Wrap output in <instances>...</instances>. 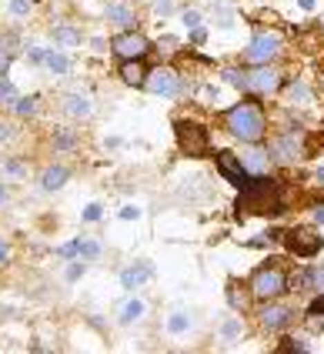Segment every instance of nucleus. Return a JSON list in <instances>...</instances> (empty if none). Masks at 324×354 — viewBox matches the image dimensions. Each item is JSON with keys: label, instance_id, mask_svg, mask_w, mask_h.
<instances>
[{"label": "nucleus", "instance_id": "1", "mask_svg": "<svg viewBox=\"0 0 324 354\" xmlns=\"http://www.w3.org/2000/svg\"><path fill=\"white\" fill-rule=\"evenodd\" d=\"M238 207L251 211V214H278L284 207V194L274 180H247L241 187Z\"/></svg>", "mask_w": 324, "mask_h": 354}, {"label": "nucleus", "instance_id": "2", "mask_svg": "<svg viewBox=\"0 0 324 354\" xmlns=\"http://www.w3.org/2000/svg\"><path fill=\"white\" fill-rule=\"evenodd\" d=\"M224 124L244 144H258L264 138V111L258 104H238V107H231L224 114Z\"/></svg>", "mask_w": 324, "mask_h": 354}, {"label": "nucleus", "instance_id": "3", "mask_svg": "<svg viewBox=\"0 0 324 354\" xmlns=\"http://www.w3.org/2000/svg\"><path fill=\"white\" fill-rule=\"evenodd\" d=\"M284 291H287V274H284L281 268L267 264V268H258V271L251 274V297L274 301V297L284 295Z\"/></svg>", "mask_w": 324, "mask_h": 354}, {"label": "nucleus", "instance_id": "4", "mask_svg": "<svg viewBox=\"0 0 324 354\" xmlns=\"http://www.w3.org/2000/svg\"><path fill=\"white\" fill-rule=\"evenodd\" d=\"M174 134H178V144H181V154H187V158H204L207 147H211L207 127L194 124V120H178L174 124Z\"/></svg>", "mask_w": 324, "mask_h": 354}, {"label": "nucleus", "instance_id": "5", "mask_svg": "<svg viewBox=\"0 0 324 354\" xmlns=\"http://www.w3.org/2000/svg\"><path fill=\"white\" fill-rule=\"evenodd\" d=\"M281 54V37L278 34H254L251 44L244 47V60L251 64V67H258V64H271V60Z\"/></svg>", "mask_w": 324, "mask_h": 354}, {"label": "nucleus", "instance_id": "6", "mask_svg": "<svg viewBox=\"0 0 324 354\" xmlns=\"http://www.w3.org/2000/svg\"><path fill=\"white\" fill-rule=\"evenodd\" d=\"M281 87V74L267 64H258L251 71H244V91L247 94H274Z\"/></svg>", "mask_w": 324, "mask_h": 354}, {"label": "nucleus", "instance_id": "7", "mask_svg": "<svg viewBox=\"0 0 324 354\" xmlns=\"http://www.w3.org/2000/svg\"><path fill=\"white\" fill-rule=\"evenodd\" d=\"M144 87L151 94H161V97H178L181 94V74L174 67H154V71H147Z\"/></svg>", "mask_w": 324, "mask_h": 354}, {"label": "nucleus", "instance_id": "8", "mask_svg": "<svg viewBox=\"0 0 324 354\" xmlns=\"http://www.w3.org/2000/svg\"><path fill=\"white\" fill-rule=\"evenodd\" d=\"M111 50L121 60H141L147 50H151V40L137 34V30H121L117 37L111 40Z\"/></svg>", "mask_w": 324, "mask_h": 354}, {"label": "nucleus", "instance_id": "9", "mask_svg": "<svg viewBox=\"0 0 324 354\" xmlns=\"http://www.w3.org/2000/svg\"><path fill=\"white\" fill-rule=\"evenodd\" d=\"M321 244H324V237L314 227H294L287 234V248H291V254H298V257H314L321 251Z\"/></svg>", "mask_w": 324, "mask_h": 354}, {"label": "nucleus", "instance_id": "10", "mask_svg": "<svg viewBox=\"0 0 324 354\" xmlns=\"http://www.w3.org/2000/svg\"><path fill=\"white\" fill-rule=\"evenodd\" d=\"M218 167H221V174L227 177L231 184H238V187H244V184L251 180V174H247V167L241 164V158L231 154V151H221V154H218Z\"/></svg>", "mask_w": 324, "mask_h": 354}, {"label": "nucleus", "instance_id": "11", "mask_svg": "<svg viewBox=\"0 0 324 354\" xmlns=\"http://www.w3.org/2000/svg\"><path fill=\"white\" fill-rule=\"evenodd\" d=\"M274 160H281V164H291V160L301 154V140L294 138V134H281V138L274 140Z\"/></svg>", "mask_w": 324, "mask_h": 354}, {"label": "nucleus", "instance_id": "12", "mask_svg": "<svg viewBox=\"0 0 324 354\" xmlns=\"http://www.w3.org/2000/svg\"><path fill=\"white\" fill-rule=\"evenodd\" d=\"M261 324L267 331H281L291 324V308H281V304H271V308H264L261 311Z\"/></svg>", "mask_w": 324, "mask_h": 354}, {"label": "nucleus", "instance_id": "13", "mask_svg": "<svg viewBox=\"0 0 324 354\" xmlns=\"http://www.w3.org/2000/svg\"><path fill=\"white\" fill-rule=\"evenodd\" d=\"M151 277H154V268H151L147 261H137V264H131V268L121 274V284L124 288H141V284H147Z\"/></svg>", "mask_w": 324, "mask_h": 354}, {"label": "nucleus", "instance_id": "14", "mask_svg": "<svg viewBox=\"0 0 324 354\" xmlns=\"http://www.w3.org/2000/svg\"><path fill=\"white\" fill-rule=\"evenodd\" d=\"M107 20H111L117 30H131V27H134V7H131V3H111V7H107Z\"/></svg>", "mask_w": 324, "mask_h": 354}, {"label": "nucleus", "instance_id": "15", "mask_svg": "<svg viewBox=\"0 0 324 354\" xmlns=\"http://www.w3.org/2000/svg\"><path fill=\"white\" fill-rule=\"evenodd\" d=\"M238 158H241V164L247 167V174H264V171H267V151H261V147H247Z\"/></svg>", "mask_w": 324, "mask_h": 354}, {"label": "nucleus", "instance_id": "16", "mask_svg": "<svg viewBox=\"0 0 324 354\" xmlns=\"http://www.w3.org/2000/svg\"><path fill=\"white\" fill-rule=\"evenodd\" d=\"M121 80L127 84V87H144V80H147V67H144L141 60H124Z\"/></svg>", "mask_w": 324, "mask_h": 354}, {"label": "nucleus", "instance_id": "17", "mask_svg": "<svg viewBox=\"0 0 324 354\" xmlns=\"http://www.w3.org/2000/svg\"><path fill=\"white\" fill-rule=\"evenodd\" d=\"M304 324H307V331H314V335H321V331H324V295L314 297V301L307 304Z\"/></svg>", "mask_w": 324, "mask_h": 354}, {"label": "nucleus", "instance_id": "18", "mask_svg": "<svg viewBox=\"0 0 324 354\" xmlns=\"http://www.w3.org/2000/svg\"><path fill=\"white\" fill-rule=\"evenodd\" d=\"M144 311H147V304L137 301V297H131V301H124L121 308H117V321L121 324H134V321H141Z\"/></svg>", "mask_w": 324, "mask_h": 354}, {"label": "nucleus", "instance_id": "19", "mask_svg": "<svg viewBox=\"0 0 324 354\" xmlns=\"http://www.w3.org/2000/svg\"><path fill=\"white\" fill-rule=\"evenodd\" d=\"M64 180H67V167H47L41 177V187L44 191H57V187H64Z\"/></svg>", "mask_w": 324, "mask_h": 354}, {"label": "nucleus", "instance_id": "20", "mask_svg": "<svg viewBox=\"0 0 324 354\" xmlns=\"http://www.w3.org/2000/svg\"><path fill=\"white\" fill-rule=\"evenodd\" d=\"M44 67L50 71V74H67L70 71V60L57 54V50H50V54H44Z\"/></svg>", "mask_w": 324, "mask_h": 354}, {"label": "nucleus", "instance_id": "21", "mask_svg": "<svg viewBox=\"0 0 324 354\" xmlns=\"http://www.w3.org/2000/svg\"><path fill=\"white\" fill-rule=\"evenodd\" d=\"M284 97L291 100V104H311V87L307 84H287V91H284Z\"/></svg>", "mask_w": 324, "mask_h": 354}, {"label": "nucleus", "instance_id": "22", "mask_svg": "<svg viewBox=\"0 0 324 354\" xmlns=\"http://www.w3.org/2000/svg\"><path fill=\"white\" fill-rule=\"evenodd\" d=\"M64 107H67V114H74V118H87V114H90V104H87V97H81V94H70V97L64 100Z\"/></svg>", "mask_w": 324, "mask_h": 354}, {"label": "nucleus", "instance_id": "23", "mask_svg": "<svg viewBox=\"0 0 324 354\" xmlns=\"http://www.w3.org/2000/svg\"><path fill=\"white\" fill-rule=\"evenodd\" d=\"M54 40L64 44V47H77V44H81V34H77L74 27H54Z\"/></svg>", "mask_w": 324, "mask_h": 354}, {"label": "nucleus", "instance_id": "24", "mask_svg": "<svg viewBox=\"0 0 324 354\" xmlns=\"http://www.w3.org/2000/svg\"><path fill=\"white\" fill-rule=\"evenodd\" d=\"M241 335H244V324H241V321L227 317V321L221 324V337H224V341H234V337H241Z\"/></svg>", "mask_w": 324, "mask_h": 354}, {"label": "nucleus", "instance_id": "25", "mask_svg": "<svg viewBox=\"0 0 324 354\" xmlns=\"http://www.w3.org/2000/svg\"><path fill=\"white\" fill-rule=\"evenodd\" d=\"M187 328H191V317L184 315V311L171 315V321H167V331H171V335H181V331H187Z\"/></svg>", "mask_w": 324, "mask_h": 354}, {"label": "nucleus", "instance_id": "26", "mask_svg": "<svg viewBox=\"0 0 324 354\" xmlns=\"http://www.w3.org/2000/svg\"><path fill=\"white\" fill-rule=\"evenodd\" d=\"M227 304H231V308H238V311H247V295L238 291V284H231V288H227Z\"/></svg>", "mask_w": 324, "mask_h": 354}, {"label": "nucleus", "instance_id": "27", "mask_svg": "<svg viewBox=\"0 0 324 354\" xmlns=\"http://www.w3.org/2000/svg\"><path fill=\"white\" fill-rule=\"evenodd\" d=\"M307 284H311V288H318V291L324 295V264H318V268H311V271H307Z\"/></svg>", "mask_w": 324, "mask_h": 354}, {"label": "nucleus", "instance_id": "28", "mask_svg": "<svg viewBox=\"0 0 324 354\" xmlns=\"http://www.w3.org/2000/svg\"><path fill=\"white\" fill-rule=\"evenodd\" d=\"M181 20H184V27H191V30H194V27H201V14H198V10H181Z\"/></svg>", "mask_w": 324, "mask_h": 354}, {"label": "nucleus", "instance_id": "29", "mask_svg": "<svg viewBox=\"0 0 324 354\" xmlns=\"http://www.w3.org/2000/svg\"><path fill=\"white\" fill-rule=\"evenodd\" d=\"M34 100H37V97H17V114H21V118L34 114V107H37Z\"/></svg>", "mask_w": 324, "mask_h": 354}, {"label": "nucleus", "instance_id": "30", "mask_svg": "<svg viewBox=\"0 0 324 354\" xmlns=\"http://www.w3.org/2000/svg\"><path fill=\"white\" fill-rule=\"evenodd\" d=\"M81 254L84 257H97L101 254V244H97V241H81Z\"/></svg>", "mask_w": 324, "mask_h": 354}, {"label": "nucleus", "instance_id": "31", "mask_svg": "<svg viewBox=\"0 0 324 354\" xmlns=\"http://www.w3.org/2000/svg\"><path fill=\"white\" fill-rule=\"evenodd\" d=\"M0 100H17V91L10 80H0Z\"/></svg>", "mask_w": 324, "mask_h": 354}, {"label": "nucleus", "instance_id": "32", "mask_svg": "<svg viewBox=\"0 0 324 354\" xmlns=\"http://www.w3.org/2000/svg\"><path fill=\"white\" fill-rule=\"evenodd\" d=\"M158 47H161L164 54H174V50H178V37H161L158 40Z\"/></svg>", "mask_w": 324, "mask_h": 354}, {"label": "nucleus", "instance_id": "33", "mask_svg": "<svg viewBox=\"0 0 324 354\" xmlns=\"http://www.w3.org/2000/svg\"><path fill=\"white\" fill-rule=\"evenodd\" d=\"M101 217H104V207H101V204H90V207L84 211V221H101Z\"/></svg>", "mask_w": 324, "mask_h": 354}, {"label": "nucleus", "instance_id": "34", "mask_svg": "<svg viewBox=\"0 0 324 354\" xmlns=\"http://www.w3.org/2000/svg\"><path fill=\"white\" fill-rule=\"evenodd\" d=\"M61 254H64V257L81 254V241H70V244H64V248H61Z\"/></svg>", "mask_w": 324, "mask_h": 354}, {"label": "nucleus", "instance_id": "35", "mask_svg": "<svg viewBox=\"0 0 324 354\" xmlns=\"http://www.w3.org/2000/svg\"><path fill=\"white\" fill-rule=\"evenodd\" d=\"M137 217H141V211H137V207H131V204H127V207H121V221H137Z\"/></svg>", "mask_w": 324, "mask_h": 354}, {"label": "nucleus", "instance_id": "36", "mask_svg": "<svg viewBox=\"0 0 324 354\" xmlns=\"http://www.w3.org/2000/svg\"><path fill=\"white\" fill-rule=\"evenodd\" d=\"M281 351H307V348H304V344H298V341H291V337H287V341H284V344H281Z\"/></svg>", "mask_w": 324, "mask_h": 354}, {"label": "nucleus", "instance_id": "37", "mask_svg": "<svg viewBox=\"0 0 324 354\" xmlns=\"http://www.w3.org/2000/svg\"><path fill=\"white\" fill-rule=\"evenodd\" d=\"M81 274H84V268H81V264H70V268H67V281H77Z\"/></svg>", "mask_w": 324, "mask_h": 354}, {"label": "nucleus", "instance_id": "38", "mask_svg": "<svg viewBox=\"0 0 324 354\" xmlns=\"http://www.w3.org/2000/svg\"><path fill=\"white\" fill-rule=\"evenodd\" d=\"M10 10L14 14H27V0H10Z\"/></svg>", "mask_w": 324, "mask_h": 354}, {"label": "nucleus", "instance_id": "39", "mask_svg": "<svg viewBox=\"0 0 324 354\" xmlns=\"http://www.w3.org/2000/svg\"><path fill=\"white\" fill-rule=\"evenodd\" d=\"M171 7H174L171 0H158V3H154V10H158V14H171Z\"/></svg>", "mask_w": 324, "mask_h": 354}, {"label": "nucleus", "instance_id": "40", "mask_svg": "<svg viewBox=\"0 0 324 354\" xmlns=\"http://www.w3.org/2000/svg\"><path fill=\"white\" fill-rule=\"evenodd\" d=\"M247 244H251V248H267V244H271V237H254V241H247Z\"/></svg>", "mask_w": 324, "mask_h": 354}, {"label": "nucleus", "instance_id": "41", "mask_svg": "<svg viewBox=\"0 0 324 354\" xmlns=\"http://www.w3.org/2000/svg\"><path fill=\"white\" fill-rule=\"evenodd\" d=\"M314 184H318V187H324V164H321V167H314Z\"/></svg>", "mask_w": 324, "mask_h": 354}, {"label": "nucleus", "instance_id": "42", "mask_svg": "<svg viewBox=\"0 0 324 354\" xmlns=\"http://www.w3.org/2000/svg\"><path fill=\"white\" fill-rule=\"evenodd\" d=\"M201 100H204V104H211V100H214V87H204V91H201Z\"/></svg>", "mask_w": 324, "mask_h": 354}, {"label": "nucleus", "instance_id": "43", "mask_svg": "<svg viewBox=\"0 0 324 354\" xmlns=\"http://www.w3.org/2000/svg\"><path fill=\"white\" fill-rule=\"evenodd\" d=\"M7 171H10V174H23V167L17 164V160H10V164H7Z\"/></svg>", "mask_w": 324, "mask_h": 354}, {"label": "nucleus", "instance_id": "44", "mask_svg": "<svg viewBox=\"0 0 324 354\" xmlns=\"http://www.w3.org/2000/svg\"><path fill=\"white\" fill-rule=\"evenodd\" d=\"M298 3H301V10H314L318 7V0H298Z\"/></svg>", "mask_w": 324, "mask_h": 354}, {"label": "nucleus", "instance_id": "45", "mask_svg": "<svg viewBox=\"0 0 324 354\" xmlns=\"http://www.w3.org/2000/svg\"><path fill=\"white\" fill-rule=\"evenodd\" d=\"M7 261V244H3V237H0V264Z\"/></svg>", "mask_w": 324, "mask_h": 354}, {"label": "nucleus", "instance_id": "46", "mask_svg": "<svg viewBox=\"0 0 324 354\" xmlns=\"http://www.w3.org/2000/svg\"><path fill=\"white\" fill-rule=\"evenodd\" d=\"M7 64H10V57H7V54H0V74L7 71Z\"/></svg>", "mask_w": 324, "mask_h": 354}, {"label": "nucleus", "instance_id": "47", "mask_svg": "<svg viewBox=\"0 0 324 354\" xmlns=\"http://www.w3.org/2000/svg\"><path fill=\"white\" fill-rule=\"evenodd\" d=\"M314 221H318V224H324V207H318V214H314Z\"/></svg>", "mask_w": 324, "mask_h": 354}, {"label": "nucleus", "instance_id": "48", "mask_svg": "<svg viewBox=\"0 0 324 354\" xmlns=\"http://www.w3.org/2000/svg\"><path fill=\"white\" fill-rule=\"evenodd\" d=\"M0 201H7V191H3V187H0Z\"/></svg>", "mask_w": 324, "mask_h": 354}]
</instances>
